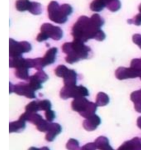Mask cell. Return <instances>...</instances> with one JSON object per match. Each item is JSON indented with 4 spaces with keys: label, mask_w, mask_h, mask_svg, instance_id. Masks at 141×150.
<instances>
[{
    "label": "cell",
    "mask_w": 141,
    "mask_h": 150,
    "mask_svg": "<svg viewBox=\"0 0 141 150\" xmlns=\"http://www.w3.org/2000/svg\"><path fill=\"white\" fill-rule=\"evenodd\" d=\"M104 23V19L97 13L92 15L90 18L86 16H80L72 29L73 40L82 43L91 39L98 41L103 40L106 35L100 28Z\"/></svg>",
    "instance_id": "obj_1"
},
{
    "label": "cell",
    "mask_w": 141,
    "mask_h": 150,
    "mask_svg": "<svg viewBox=\"0 0 141 150\" xmlns=\"http://www.w3.org/2000/svg\"><path fill=\"white\" fill-rule=\"evenodd\" d=\"M62 51L66 54L65 60L67 63L73 64L80 60L88 58L90 48L86 46L84 43L73 40L72 42L65 43L62 47Z\"/></svg>",
    "instance_id": "obj_2"
},
{
    "label": "cell",
    "mask_w": 141,
    "mask_h": 150,
    "mask_svg": "<svg viewBox=\"0 0 141 150\" xmlns=\"http://www.w3.org/2000/svg\"><path fill=\"white\" fill-rule=\"evenodd\" d=\"M73 11L72 7L67 4H64L61 6L56 1L50 2L48 6V13L49 19L55 23L62 24L68 20V16Z\"/></svg>",
    "instance_id": "obj_3"
},
{
    "label": "cell",
    "mask_w": 141,
    "mask_h": 150,
    "mask_svg": "<svg viewBox=\"0 0 141 150\" xmlns=\"http://www.w3.org/2000/svg\"><path fill=\"white\" fill-rule=\"evenodd\" d=\"M72 109L77 111L85 118H88L95 114L97 110V104L88 100L85 97L75 98L71 104Z\"/></svg>",
    "instance_id": "obj_4"
},
{
    "label": "cell",
    "mask_w": 141,
    "mask_h": 150,
    "mask_svg": "<svg viewBox=\"0 0 141 150\" xmlns=\"http://www.w3.org/2000/svg\"><path fill=\"white\" fill-rule=\"evenodd\" d=\"M88 96V90L82 85L64 86L60 91V97L64 100L69 98H73L75 99Z\"/></svg>",
    "instance_id": "obj_5"
},
{
    "label": "cell",
    "mask_w": 141,
    "mask_h": 150,
    "mask_svg": "<svg viewBox=\"0 0 141 150\" xmlns=\"http://www.w3.org/2000/svg\"><path fill=\"white\" fill-rule=\"evenodd\" d=\"M55 74L63 79L64 86H75L77 81V73L72 69H69L65 65H59L55 70Z\"/></svg>",
    "instance_id": "obj_6"
},
{
    "label": "cell",
    "mask_w": 141,
    "mask_h": 150,
    "mask_svg": "<svg viewBox=\"0 0 141 150\" xmlns=\"http://www.w3.org/2000/svg\"><path fill=\"white\" fill-rule=\"evenodd\" d=\"M9 57L21 56L22 53L29 52L32 49L31 44L26 41L17 42L12 38H9Z\"/></svg>",
    "instance_id": "obj_7"
},
{
    "label": "cell",
    "mask_w": 141,
    "mask_h": 150,
    "mask_svg": "<svg viewBox=\"0 0 141 150\" xmlns=\"http://www.w3.org/2000/svg\"><path fill=\"white\" fill-rule=\"evenodd\" d=\"M15 93L19 96H24L28 98H35L36 95L35 91L30 87L28 83H19L15 85L9 82V93Z\"/></svg>",
    "instance_id": "obj_8"
},
{
    "label": "cell",
    "mask_w": 141,
    "mask_h": 150,
    "mask_svg": "<svg viewBox=\"0 0 141 150\" xmlns=\"http://www.w3.org/2000/svg\"><path fill=\"white\" fill-rule=\"evenodd\" d=\"M41 32L44 33L48 38L55 40H60L63 36V31L61 28L49 23H45L41 27Z\"/></svg>",
    "instance_id": "obj_9"
},
{
    "label": "cell",
    "mask_w": 141,
    "mask_h": 150,
    "mask_svg": "<svg viewBox=\"0 0 141 150\" xmlns=\"http://www.w3.org/2000/svg\"><path fill=\"white\" fill-rule=\"evenodd\" d=\"M115 76L119 80L133 79L139 77V74L134 69L130 67H119L115 71Z\"/></svg>",
    "instance_id": "obj_10"
},
{
    "label": "cell",
    "mask_w": 141,
    "mask_h": 150,
    "mask_svg": "<svg viewBox=\"0 0 141 150\" xmlns=\"http://www.w3.org/2000/svg\"><path fill=\"white\" fill-rule=\"evenodd\" d=\"M117 150H141V139L135 137L122 144Z\"/></svg>",
    "instance_id": "obj_11"
},
{
    "label": "cell",
    "mask_w": 141,
    "mask_h": 150,
    "mask_svg": "<svg viewBox=\"0 0 141 150\" xmlns=\"http://www.w3.org/2000/svg\"><path fill=\"white\" fill-rule=\"evenodd\" d=\"M100 122L101 120L100 117L98 115L94 114L83 121V127L86 130L91 131L96 129L97 127L100 125Z\"/></svg>",
    "instance_id": "obj_12"
},
{
    "label": "cell",
    "mask_w": 141,
    "mask_h": 150,
    "mask_svg": "<svg viewBox=\"0 0 141 150\" xmlns=\"http://www.w3.org/2000/svg\"><path fill=\"white\" fill-rule=\"evenodd\" d=\"M62 131L61 126L58 123L51 122L50 128L45 135V139L49 142L53 141L55 137L61 133Z\"/></svg>",
    "instance_id": "obj_13"
},
{
    "label": "cell",
    "mask_w": 141,
    "mask_h": 150,
    "mask_svg": "<svg viewBox=\"0 0 141 150\" xmlns=\"http://www.w3.org/2000/svg\"><path fill=\"white\" fill-rule=\"evenodd\" d=\"M58 52L56 47H52L49 49L45 53L42 58V61L45 66L53 63L56 60V56Z\"/></svg>",
    "instance_id": "obj_14"
},
{
    "label": "cell",
    "mask_w": 141,
    "mask_h": 150,
    "mask_svg": "<svg viewBox=\"0 0 141 150\" xmlns=\"http://www.w3.org/2000/svg\"><path fill=\"white\" fill-rule=\"evenodd\" d=\"M25 121L19 118L17 121L9 122V131L10 133L20 132L25 128Z\"/></svg>",
    "instance_id": "obj_15"
},
{
    "label": "cell",
    "mask_w": 141,
    "mask_h": 150,
    "mask_svg": "<svg viewBox=\"0 0 141 150\" xmlns=\"http://www.w3.org/2000/svg\"><path fill=\"white\" fill-rule=\"evenodd\" d=\"M95 144L99 150H114L109 143V139L103 136L96 138Z\"/></svg>",
    "instance_id": "obj_16"
},
{
    "label": "cell",
    "mask_w": 141,
    "mask_h": 150,
    "mask_svg": "<svg viewBox=\"0 0 141 150\" xmlns=\"http://www.w3.org/2000/svg\"><path fill=\"white\" fill-rule=\"evenodd\" d=\"M109 102V96L105 93L99 92L96 96V104L98 106H105Z\"/></svg>",
    "instance_id": "obj_17"
},
{
    "label": "cell",
    "mask_w": 141,
    "mask_h": 150,
    "mask_svg": "<svg viewBox=\"0 0 141 150\" xmlns=\"http://www.w3.org/2000/svg\"><path fill=\"white\" fill-rule=\"evenodd\" d=\"M29 68L27 67H22L16 69L15 76L17 78L28 80H29L30 76H29Z\"/></svg>",
    "instance_id": "obj_18"
},
{
    "label": "cell",
    "mask_w": 141,
    "mask_h": 150,
    "mask_svg": "<svg viewBox=\"0 0 141 150\" xmlns=\"http://www.w3.org/2000/svg\"><path fill=\"white\" fill-rule=\"evenodd\" d=\"M31 5L29 0H17L16 1V8L20 12L29 11Z\"/></svg>",
    "instance_id": "obj_19"
},
{
    "label": "cell",
    "mask_w": 141,
    "mask_h": 150,
    "mask_svg": "<svg viewBox=\"0 0 141 150\" xmlns=\"http://www.w3.org/2000/svg\"><path fill=\"white\" fill-rule=\"evenodd\" d=\"M105 7L106 4L103 0H93L90 5V9L93 12H100Z\"/></svg>",
    "instance_id": "obj_20"
},
{
    "label": "cell",
    "mask_w": 141,
    "mask_h": 150,
    "mask_svg": "<svg viewBox=\"0 0 141 150\" xmlns=\"http://www.w3.org/2000/svg\"><path fill=\"white\" fill-rule=\"evenodd\" d=\"M29 85L30 87L35 91L36 90H39L42 88V83L39 81L34 75H32L30 76L29 79Z\"/></svg>",
    "instance_id": "obj_21"
},
{
    "label": "cell",
    "mask_w": 141,
    "mask_h": 150,
    "mask_svg": "<svg viewBox=\"0 0 141 150\" xmlns=\"http://www.w3.org/2000/svg\"><path fill=\"white\" fill-rule=\"evenodd\" d=\"M28 11L33 15H40L42 13L41 4L36 2H31V5Z\"/></svg>",
    "instance_id": "obj_22"
},
{
    "label": "cell",
    "mask_w": 141,
    "mask_h": 150,
    "mask_svg": "<svg viewBox=\"0 0 141 150\" xmlns=\"http://www.w3.org/2000/svg\"><path fill=\"white\" fill-rule=\"evenodd\" d=\"M38 111H39L38 101H31L25 107V111L29 113H36Z\"/></svg>",
    "instance_id": "obj_23"
},
{
    "label": "cell",
    "mask_w": 141,
    "mask_h": 150,
    "mask_svg": "<svg viewBox=\"0 0 141 150\" xmlns=\"http://www.w3.org/2000/svg\"><path fill=\"white\" fill-rule=\"evenodd\" d=\"M130 67L137 71L139 77L141 76V58L133 59L130 62Z\"/></svg>",
    "instance_id": "obj_24"
},
{
    "label": "cell",
    "mask_w": 141,
    "mask_h": 150,
    "mask_svg": "<svg viewBox=\"0 0 141 150\" xmlns=\"http://www.w3.org/2000/svg\"><path fill=\"white\" fill-rule=\"evenodd\" d=\"M51 124V122H49L47 120L43 119L38 125H36V128L41 132H47L50 128Z\"/></svg>",
    "instance_id": "obj_25"
},
{
    "label": "cell",
    "mask_w": 141,
    "mask_h": 150,
    "mask_svg": "<svg viewBox=\"0 0 141 150\" xmlns=\"http://www.w3.org/2000/svg\"><path fill=\"white\" fill-rule=\"evenodd\" d=\"M79 144L78 140L73 138H70L68 141L66 147L68 150H77L79 148Z\"/></svg>",
    "instance_id": "obj_26"
},
{
    "label": "cell",
    "mask_w": 141,
    "mask_h": 150,
    "mask_svg": "<svg viewBox=\"0 0 141 150\" xmlns=\"http://www.w3.org/2000/svg\"><path fill=\"white\" fill-rule=\"evenodd\" d=\"M39 111L40 110H44L47 111L51 109V103L49 100H43L41 101H38Z\"/></svg>",
    "instance_id": "obj_27"
},
{
    "label": "cell",
    "mask_w": 141,
    "mask_h": 150,
    "mask_svg": "<svg viewBox=\"0 0 141 150\" xmlns=\"http://www.w3.org/2000/svg\"><path fill=\"white\" fill-rule=\"evenodd\" d=\"M33 75L42 83H44L48 79V76L43 70H39Z\"/></svg>",
    "instance_id": "obj_28"
},
{
    "label": "cell",
    "mask_w": 141,
    "mask_h": 150,
    "mask_svg": "<svg viewBox=\"0 0 141 150\" xmlns=\"http://www.w3.org/2000/svg\"><path fill=\"white\" fill-rule=\"evenodd\" d=\"M130 100L133 103L141 101V89L139 90L135 91L130 94Z\"/></svg>",
    "instance_id": "obj_29"
},
{
    "label": "cell",
    "mask_w": 141,
    "mask_h": 150,
    "mask_svg": "<svg viewBox=\"0 0 141 150\" xmlns=\"http://www.w3.org/2000/svg\"><path fill=\"white\" fill-rule=\"evenodd\" d=\"M127 23L129 24H134L136 26L141 25V15L140 13L137 14L134 18L127 19Z\"/></svg>",
    "instance_id": "obj_30"
},
{
    "label": "cell",
    "mask_w": 141,
    "mask_h": 150,
    "mask_svg": "<svg viewBox=\"0 0 141 150\" xmlns=\"http://www.w3.org/2000/svg\"><path fill=\"white\" fill-rule=\"evenodd\" d=\"M45 115L46 120L49 122H52L55 118V113L53 110H51L46 111L45 113Z\"/></svg>",
    "instance_id": "obj_31"
},
{
    "label": "cell",
    "mask_w": 141,
    "mask_h": 150,
    "mask_svg": "<svg viewBox=\"0 0 141 150\" xmlns=\"http://www.w3.org/2000/svg\"><path fill=\"white\" fill-rule=\"evenodd\" d=\"M96 149L97 147L95 142H90L86 144L80 148H79L77 150H96Z\"/></svg>",
    "instance_id": "obj_32"
},
{
    "label": "cell",
    "mask_w": 141,
    "mask_h": 150,
    "mask_svg": "<svg viewBox=\"0 0 141 150\" xmlns=\"http://www.w3.org/2000/svg\"><path fill=\"white\" fill-rule=\"evenodd\" d=\"M132 40L133 43L137 45L141 49V35L140 34H135L132 36Z\"/></svg>",
    "instance_id": "obj_33"
},
{
    "label": "cell",
    "mask_w": 141,
    "mask_h": 150,
    "mask_svg": "<svg viewBox=\"0 0 141 150\" xmlns=\"http://www.w3.org/2000/svg\"><path fill=\"white\" fill-rule=\"evenodd\" d=\"M134 107L137 112L141 113V101L134 103Z\"/></svg>",
    "instance_id": "obj_34"
},
{
    "label": "cell",
    "mask_w": 141,
    "mask_h": 150,
    "mask_svg": "<svg viewBox=\"0 0 141 150\" xmlns=\"http://www.w3.org/2000/svg\"><path fill=\"white\" fill-rule=\"evenodd\" d=\"M137 125L140 129H141V116L139 117L137 120Z\"/></svg>",
    "instance_id": "obj_35"
},
{
    "label": "cell",
    "mask_w": 141,
    "mask_h": 150,
    "mask_svg": "<svg viewBox=\"0 0 141 150\" xmlns=\"http://www.w3.org/2000/svg\"><path fill=\"white\" fill-rule=\"evenodd\" d=\"M103 1L105 3V4H106V6H107L108 5L110 4V3L114 2V1H116V0H103Z\"/></svg>",
    "instance_id": "obj_36"
},
{
    "label": "cell",
    "mask_w": 141,
    "mask_h": 150,
    "mask_svg": "<svg viewBox=\"0 0 141 150\" xmlns=\"http://www.w3.org/2000/svg\"><path fill=\"white\" fill-rule=\"evenodd\" d=\"M40 148H36V147H34V146H32V147H30L28 150H39Z\"/></svg>",
    "instance_id": "obj_37"
},
{
    "label": "cell",
    "mask_w": 141,
    "mask_h": 150,
    "mask_svg": "<svg viewBox=\"0 0 141 150\" xmlns=\"http://www.w3.org/2000/svg\"><path fill=\"white\" fill-rule=\"evenodd\" d=\"M39 150H50V149H49V148H48V147L43 146V147H42V148H40V149H39Z\"/></svg>",
    "instance_id": "obj_38"
},
{
    "label": "cell",
    "mask_w": 141,
    "mask_h": 150,
    "mask_svg": "<svg viewBox=\"0 0 141 150\" xmlns=\"http://www.w3.org/2000/svg\"><path fill=\"white\" fill-rule=\"evenodd\" d=\"M139 13H140V15H141V4L139 5Z\"/></svg>",
    "instance_id": "obj_39"
},
{
    "label": "cell",
    "mask_w": 141,
    "mask_h": 150,
    "mask_svg": "<svg viewBox=\"0 0 141 150\" xmlns=\"http://www.w3.org/2000/svg\"><path fill=\"white\" fill-rule=\"evenodd\" d=\"M140 80H141V76H140Z\"/></svg>",
    "instance_id": "obj_40"
}]
</instances>
